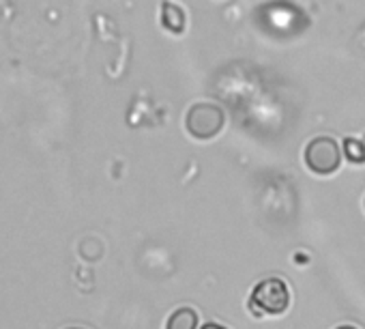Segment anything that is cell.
<instances>
[{"mask_svg":"<svg viewBox=\"0 0 365 329\" xmlns=\"http://www.w3.org/2000/svg\"><path fill=\"white\" fill-rule=\"evenodd\" d=\"M288 303H290V290L288 284L279 278H267L258 282L250 297V310L256 316H264V314L277 316L288 310Z\"/></svg>","mask_w":365,"mask_h":329,"instance_id":"1","label":"cell"},{"mask_svg":"<svg viewBox=\"0 0 365 329\" xmlns=\"http://www.w3.org/2000/svg\"><path fill=\"white\" fill-rule=\"evenodd\" d=\"M226 123V114L220 106L215 103H207V101H200V103H194L185 116V127L187 131L198 138V140H209L213 136H217L222 131Z\"/></svg>","mask_w":365,"mask_h":329,"instance_id":"2","label":"cell"},{"mask_svg":"<svg viewBox=\"0 0 365 329\" xmlns=\"http://www.w3.org/2000/svg\"><path fill=\"white\" fill-rule=\"evenodd\" d=\"M305 163L316 175H331L339 168L341 151L339 144L329 136H318L305 146Z\"/></svg>","mask_w":365,"mask_h":329,"instance_id":"3","label":"cell"},{"mask_svg":"<svg viewBox=\"0 0 365 329\" xmlns=\"http://www.w3.org/2000/svg\"><path fill=\"white\" fill-rule=\"evenodd\" d=\"M161 24L170 33H182L185 31V11L176 3H163L161 7Z\"/></svg>","mask_w":365,"mask_h":329,"instance_id":"4","label":"cell"},{"mask_svg":"<svg viewBox=\"0 0 365 329\" xmlns=\"http://www.w3.org/2000/svg\"><path fill=\"white\" fill-rule=\"evenodd\" d=\"M198 327V314L192 308H178L170 314L165 329H196Z\"/></svg>","mask_w":365,"mask_h":329,"instance_id":"5","label":"cell"},{"mask_svg":"<svg viewBox=\"0 0 365 329\" xmlns=\"http://www.w3.org/2000/svg\"><path fill=\"white\" fill-rule=\"evenodd\" d=\"M344 144H346L344 151H346V155H348L350 161H354V163H363L365 161V146H363V142H359V140H346Z\"/></svg>","mask_w":365,"mask_h":329,"instance_id":"6","label":"cell"},{"mask_svg":"<svg viewBox=\"0 0 365 329\" xmlns=\"http://www.w3.org/2000/svg\"><path fill=\"white\" fill-rule=\"evenodd\" d=\"M202 329H226V327H222V325H217V323H207Z\"/></svg>","mask_w":365,"mask_h":329,"instance_id":"7","label":"cell"},{"mask_svg":"<svg viewBox=\"0 0 365 329\" xmlns=\"http://www.w3.org/2000/svg\"><path fill=\"white\" fill-rule=\"evenodd\" d=\"M337 329H356V327H352V325H341V327H337Z\"/></svg>","mask_w":365,"mask_h":329,"instance_id":"8","label":"cell"},{"mask_svg":"<svg viewBox=\"0 0 365 329\" xmlns=\"http://www.w3.org/2000/svg\"><path fill=\"white\" fill-rule=\"evenodd\" d=\"M65 329H84V327H65Z\"/></svg>","mask_w":365,"mask_h":329,"instance_id":"9","label":"cell"}]
</instances>
